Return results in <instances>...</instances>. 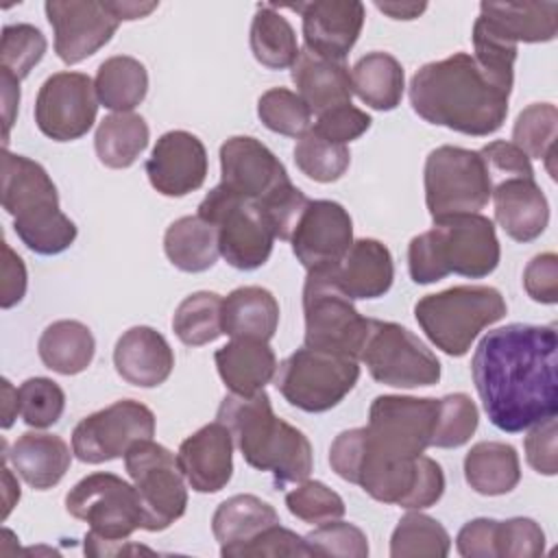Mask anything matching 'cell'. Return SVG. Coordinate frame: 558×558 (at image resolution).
I'll return each instance as SVG.
<instances>
[{"label":"cell","instance_id":"5","mask_svg":"<svg viewBox=\"0 0 558 558\" xmlns=\"http://www.w3.org/2000/svg\"><path fill=\"white\" fill-rule=\"evenodd\" d=\"M2 207L22 244L37 255H59L76 240V225L59 209L46 168L24 155L2 153Z\"/></svg>","mask_w":558,"mask_h":558},{"label":"cell","instance_id":"41","mask_svg":"<svg viewBox=\"0 0 558 558\" xmlns=\"http://www.w3.org/2000/svg\"><path fill=\"white\" fill-rule=\"evenodd\" d=\"M294 163L312 181L331 183L347 172L351 155L347 144L325 140L314 129H310L305 135L299 137L294 146Z\"/></svg>","mask_w":558,"mask_h":558},{"label":"cell","instance_id":"20","mask_svg":"<svg viewBox=\"0 0 558 558\" xmlns=\"http://www.w3.org/2000/svg\"><path fill=\"white\" fill-rule=\"evenodd\" d=\"M150 185L163 196H185L198 190L207 177V150L187 131L163 133L146 161Z\"/></svg>","mask_w":558,"mask_h":558},{"label":"cell","instance_id":"28","mask_svg":"<svg viewBox=\"0 0 558 558\" xmlns=\"http://www.w3.org/2000/svg\"><path fill=\"white\" fill-rule=\"evenodd\" d=\"M480 20L514 46L551 41L558 31V2H482Z\"/></svg>","mask_w":558,"mask_h":558},{"label":"cell","instance_id":"2","mask_svg":"<svg viewBox=\"0 0 558 558\" xmlns=\"http://www.w3.org/2000/svg\"><path fill=\"white\" fill-rule=\"evenodd\" d=\"M512 87L495 81L469 52L425 63L410 81V105L429 124L484 137L501 129Z\"/></svg>","mask_w":558,"mask_h":558},{"label":"cell","instance_id":"32","mask_svg":"<svg viewBox=\"0 0 558 558\" xmlns=\"http://www.w3.org/2000/svg\"><path fill=\"white\" fill-rule=\"evenodd\" d=\"M353 92L364 105L377 111H392L401 105L405 74L390 52H368L355 61L351 70Z\"/></svg>","mask_w":558,"mask_h":558},{"label":"cell","instance_id":"9","mask_svg":"<svg viewBox=\"0 0 558 558\" xmlns=\"http://www.w3.org/2000/svg\"><path fill=\"white\" fill-rule=\"evenodd\" d=\"M198 216L216 229L220 255L229 266L255 270L268 262L275 233L257 201L238 196L218 183L201 201Z\"/></svg>","mask_w":558,"mask_h":558},{"label":"cell","instance_id":"38","mask_svg":"<svg viewBox=\"0 0 558 558\" xmlns=\"http://www.w3.org/2000/svg\"><path fill=\"white\" fill-rule=\"evenodd\" d=\"M556 135H558V111L551 102H534L525 107L512 126V144L527 155V159L545 161L549 177L556 179L554 157H556Z\"/></svg>","mask_w":558,"mask_h":558},{"label":"cell","instance_id":"33","mask_svg":"<svg viewBox=\"0 0 558 558\" xmlns=\"http://www.w3.org/2000/svg\"><path fill=\"white\" fill-rule=\"evenodd\" d=\"M163 251L170 264L179 270L205 272L216 264L220 255L218 233L198 214L183 216L166 229Z\"/></svg>","mask_w":558,"mask_h":558},{"label":"cell","instance_id":"43","mask_svg":"<svg viewBox=\"0 0 558 558\" xmlns=\"http://www.w3.org/2000/svg\"><path fill=\"white\" fill-rule=\"evenodd\" d=\"M477 405L464 392H453L438 399V416L432 436V447L456 449L471 440L477 429Z\"/></svg>","mask_w":558,"mask_h":558},{"label":"cell","instance_id":"57","mask_svg":"<svg viewBox=\"0 0 558 558\" xmlns=\"http://www.w3.org/2000/svg\"><path fill=\"white\" fill-rule=\"evenodd\" d=\"M85 554L87 556H120V554H153V549L144 545H131L126 538L124 541H102L85 534Z\"/></svg>","mask_w":558,"mask_h":558},{"label":"cell","instance_id":"44","mask_svg":"<svg viewBox=\"0 0 558 558\" xmlns=\"http://www.w3.org/2000/svg\"><path fill=\"white\" fill-rule=\"evenodd\" d=\"M46 48V37L37 26L7 24L0 39V70H7L22 81L44 59Z\"/></svg>","mask_w":558,"mask_h":558},{"label":"cell","instance_id":"17","mask_svg":"<svg viewBox=\"0 0 558 558\" xmlns=\"http://www.w3.org/2000/svg\"><path fill=\"white\" fill-rule=\"evenodd\" d=\"M290 242L307 272L336 268L353 244V220L336 201H310Z\"/></svg>","mask_w":558,"mask_h":558},{"label":"cell","instance_id":"35","mask_svg":"<svg viewBox=\"0 0 558 558\" xmlns=\"http://www.w3.org/2000/svg\"><path fill=\"white\" fill-rule=\"evenodd\" d=\"M94 87L102 107L116 113H129L146 98L148 72L140 59L116 54L98 65Z\"/></svg>","mask_w":558,"mask_h":558},{"label":"cell","instance_id":"1","mask_svg":"<svg viewBox=\"0 0 558 558\" xmlns=\"http://www.w3.org/2000/svg\"><path fill=\"white\" fill-rule=\"evenodd\" d=\"M556 325L512 323L488 331L471 360L475 390L488 421L508 434L558 412Z\"/></svg>","mask_w":558,"mask_h":558},{"label":"cell","instance_id":"59","mask_svg":"<svg viewBox=\"0 0 558 558\" xmlns=\"http://www.w3.org/2000/svg\"><path fill=\"white\" fill-rule=\"evenodd\" d=\"M109 11L122 22V20H140L155 11L157 2H107Z\"/></svg>","mask_w":558,"mask_h":558},{"label":"cell","instance_id":"29","mask_svg":"<svg viewBox=\"0 0 558 558\" xmlns=\"http://www.w3.org/2000/svg\"><path fill=\"white\" fill-rule=\"evenodd\" d=\"M275 523H279V514L268 501L255 495H233L216 508L211 532L220 543V556L235 558L244 545Z\"/></svg>","mask_w":558,"mask_h":558},{"label":"cell","instance_id":"27","mask_svg":"<svg viewBox=\"0 0 558 558\" xmlns=\"http://www.w3.org/2000/svg\"><path fill=\"white\" fill-rule=\"evenodd\" d=\"M216 368L233 395H255L277 373L275 351L266 340L231 338L214 353Z\"/></svg>","mask_w":558,"mask_h":558},{"label":"cell","instance_id":"56","mask_svg":"<svg viewBox=\"0 0 558 558\" xmlns=\"http://www.w3.org/2000/svg\"><path fill=\"white\" fill-rule=\"evenodd\" d=\"M0 85H2V113H4V148L9 142V131L13 126L17 105H20V81L9 74L7 70H0Z\"/></svg>","mask_w":558,"mask_h":558},{"label":"cell","instance_id":"39","mask_svg":"<svg viewBox=\"0 0 558 558\" xmlns=\"http://www.w3.org/2000/svg\"><path fill=\"white\" fill-rule=\"evenodd\" d=\"M172 329L187 347H203L222 336V299L216 292H194L185 296L174 316Z\"/></svg>","mask_w":558,"mask_h":558},{"label":"cell","instance_id":"15","mask_svg":"<svg viewBox=\"0 0 558 558\" xmlns=\"http://www.w3.org/2000/svg\"><path fill=\"white\" fill-rule=\"evenodd\" d=\"M98 96L94 81L83 72L48 76L35 100L37 129L54 142L83 137L96 122Z\"/></svg>","mask_w":558,"mask_h":558},{"label":"cell","instance_id":"36","mask_svg":"<svg viewBox=\"0 0 558 558\" xmlns=\"http://www.w3.org/2000/svg\"><path fill=\"white\" fill-rule=\"evenodd\" d=\"M148 124L142 116L129 113H111L105 116L94 135V148L107 168L122 170L137 161V157L148 146Z\"/></svg>","mask_w":558,"mask_h":558},{"label":"cell","instance_id":"24","mask_svg":"<svg viewBox=\"0 0 558 558\" xmlns=\"http://www.w3.org/2000/svg\"><path fill=\"white\" fill-rule=\"evenodd\" d=\"M292 81L303 102L316 116L351 105L353 83L351 72L342 61H331L303 48L292 63Z\"/></svg>","mask_w":558,"mask_h":558},{"label":"cell","instance_id":"22","mask_svg":"<svg viewBox=\"0 0 558 558\" xmlns=\"http://www.w3.org/2000/svg\"><path fill=\"white\" fill-rule=\"evenodd\" d=\"M495 220L517 242L536 240L549 222V203L534 177H510L493 185Z\"/></svg>","mask_w":558,"mask_h":558},{"label":"cell","instance_id":"37","mask_svg":"<svg viewBox=\"0 0 558 558\" xmlns=\"http://www.w3.org/2000/svg\"><path fill=\"white\" fill-rule=\"evenodd\" d=\"M251 52L268 70H286L299 57L296 33L275 4H259L251 22Z\"/></svg>","mask_w":558,"mask_h":558},{"label":"cell","instance_id":"53","mask_svg":"<svg viewBox=\"0 0 558 558\" xmlns=\"http://www.w3.org/2000/svg\"><path fill=\"white\" fill-rule=\"evenodd\" d=\"M525 460L541 475L558 473V447H556V416L532 425L525 440Z\"/></svg>","mask_w":558,"mask_h":558},{"label":"cell","instance_id":"11","mask_svg":"<svg viewBox=\"0 0 558 558\" xmlns=\"http://www.w3.org/2000/svg\"><path fill=\"white\" fill-rule=\"evenodd\" d=\"M124 466L140 495L144 530L161 532L185 514L187 488L170 449L153 438L137 440L124 453Z\"/></svg>","mask_w":558,"mask_h":558},{"label":"cell","instance_id":"3","mask_svg":"<svg viewBox=\"0 0 558 558\" xmlns=\"http://www.w3.org/2000/svg\"><path fill=\"white\" fill-rule=\"evenodd\" d=\"M220 421L246 464L272 473L277 488L299 484L314 469V453L307 436L283 418L275 416L266 390L255 395H227L218 408Z\"/></svg>","mask_w":558,"mask_h":558},{"label":"cell","instance_id":"6","mask_svg":"<svg viewBox=\"0 0 558 558\" xmlns=\"http://www.w3.org/2000/svg\"><path fill=\"white\" fill-rule=\"evenodd\" d=\"M506 301L493 286H453L416 301L414 316L436 349L464 355L482 329L506 316Z\"/></svg>","mask_w":558,"mask_h":558},{"label":"cell","instance_id":"26","mask_svg":"<svg viewBox=\"0 0 558 558\" xmlns=\"http://www.w3.org/2000/svg\"><path fill=\"white\" fill-rule=\"evenodd\" d=\"M333 272L351 299H379L392 286L395 264L386 244L362 238L351 244Z\"/></svg>","mask_w":558,"mask_h":558},{"label":"cell","instance_id":"42","mask_svg":"<svg viewBox=\"0 0 558 558\" xmlns=\"http://www.w3.org/2000/svg\"><path fill=\"white\" fill-rule=\"evenodd\" d=\"M257 116L266 129L286 137H301L310 131L312 111L296 92L272 87L257 100Z\"/></svg>","mask_w":558,"mask_h":558},{"label":"cell","instance_id":"51","mask_svg":"<svg viewBox=\"0 0 558 558\" xmlns=\"http://www.w3.org/2000/svg\"><path fill=\"white\" fill-rule=\"evenodd\" d=\"M259 556H312V551L303 536L275 523L266 527L248 545H244L235 558H259Z\"/></svg>","mask_w":558,"mask_h":558},{"label":"cell","instance_id":"30","mask_svg":"<svg viewBox=\"0 0 558 558\" xmlns=\"http://www.w3.org/2000/svg\"><path fill=\"white\" fill-rule=\"evenodd\" d=\"M279 325V303L262 286H242L222 299V333L270 340Z\"/></svg>","mask_w":558,"mask_h":558},{"label":"cell","instance_id":"50","mask_svg":"<svg viewBox=\"0 0 558 558\" xmlns=\"http://www.w3.org/2000/svg\"><path fill=\"white\" fill-rule=\"evenodd\" d=\"M477 153L484 159L490 185H495L501 179H510V177H534L532 161L512 142L497 140V142L486 144Z\"/></svg>","mask_w":558,"mask_h":558},{"label":"cell","instance_id":"13","mask_svg":"<svg viewBox=\"0 0 558 558\" xmlns=\"http://www.w3.org/2000/svg\"><path fill=\"white\" fill-rule=\"evenodd\" d=\"M65 510L89 523V536L124 541L144 527V510L135 486L113 473H92L65 495Z\"/></svg>","mask_w":558,"mask_h":558},{"label":"cell","instance_id":"46","mask_svg":"<svg viewBox=\"0 0 558 558\" xmlns=\"http://www.w3.org/2000/svg\"><path fill=\"white\" fill-rule=\"evenodd\" d=\"M286 506L292 517L312 525L336 521L347 510L342 497L316 480L299 482V486L286 495Z\"/></svg>","mask_w":558,"mask_h":558},{"label":"cell","instance_id":"55","mask_svg":"<svg viewBox=\"0 0 558 558\" xmlns=\"http://www.w3.org/2000/svg\"><path fill=\"white\" fill-rule=\"evenodd\" d=\"M2 294H0V305L2 310H9L13 305H17L24 294H26V266L22 262V257L17 253H13V248L2 242Z\"/></svg>","mask_w":558,"mask_h":558},{"label":"cell","instance_id":"18","mask_svg":"<svg viewBox=\"0 0 558 558\" xmlns=\"http://www.w3.org/2000/svg\"><path fill=\"white\" fill-rule=\"evenodd\" d=\"M220 174L222 187L257 203L290 183L283 163L266 144L251 135L229 137L220 146Z\"/></svg>","mask_w":558,"mask_h":558},{"label":"cell","instance_id":"47","mask_svg":"<svg viewBox=\"0 0 558 558\" xmlns=\"http://www.w3.org/2000/svg\"><path fill=\"white\" fill-rule=\"evenodd\" d=\"M312 556H342V558H366L368 538L366 534L347 521H327L303 536Z\"/></svg>","mask_w":558,"mask_h":558},{"label":"cell","instance_id":"40","mask_svg":"<svg viewBox=\"0 0 558 558\" xmlns=\"http://www.w3.org/2000/svg\"><path fill=\"white\" fill-rule=\"evenodd\" d=\"M451 538L440 521L423 512H408L397 523L390 538L392 558H445Z\"/></svg>","mask_w":558,"mask_h":558},{"label":"cell","instance_id":"61","mask_svg":"<svg viewBox=\"0 0 558 558\" xmlns=\"http://www.w3.org/2000/svg\"><path fill=\"white\" fill-rule=\"evenodd\" d=\"M2 482H4V490H2V495H4V512H2V517L7 519L9 512H11V508H13V506L17 504V499H20V486L15 484V480H13L11 471L7 469V464H4V469H2Z\"/></svg>","mask_w":558,"mask_h":558},{"label":"cell","instance_id":"23","mask_svg":"<svg viewBox=\"0 0 558 558\" xmlns=\"http://www.w3.org/2000/svg\"><path fill=\"white\" fill-rule=\"evenodd\" d=\"M113 366L126 384L155 388L170 377L174 368V353L157 329L137 325L118 338Z\"/></svg>","mask_w":558,"mask_h":558},{"label":"cell","instance_id":"31","mask_svg":"<svg viewBox=\"0 0 558 558\" xmlns=\"http://www.w3.org/2000/svg\"><path fill=\"white\" fill-rule=\"evenodd\" d=\"M466 484L486 497L506 495L521 480L519 453L512 445L499 440H482L464 456Z\"/></svg>","mask_w":558,"mask_h":558},{"label":"cell","instance_id":"45","mask_svg":"<svg viewBox=\"0 0 558 558\" xmlns=\"http://www.w3.org/2000/svg\"><path fill=\"white\" fill-rule=\"evenodd\" d=\"M20 416L28 427L44 429L54 425L65 408L61 386L48 377H28L20 388Z\"/></svg>","mask_w":558,"mask_h":558},{"label":"cell","instance_id":"49","mask_svg":"<svg viewBox=\"0 0 558 558\" xmlns=\"http://www.w3.org/2000/svg\"><path fill=\"white\" fill-rule=\"evenodd\" d=\"M371 116L353 105H344V107H336L323 116H316L314 122V131L318 135H323L325 140H331L336 144H347L357 140L360 135H364L371 129Z\"/></svg>","mask_w":558,"mask_h":558},{"label":"cell","instance_id":"16","mask_svg":"<svg viewBox=\"0 0 558 558\" xmlns=\"http://www.w3.org/2000/svg\"><path fill=\"white\" fill-rule=\"evenodd\" d=\"M44 9L54 33V52L68 65L81 63L98 52L109 44L120 24L107 2L48 0Z\"/></svg>","mask_w":558,"mask_h":558},{"label":"cell","instance_id":"58","mask_svg":"<svg viewBox=\"0 0 558 558\" xmlns=\"http://www.w3.org/2000/svg\"><path fill=\"white\" fill-rule=\"evenodd\" d=\"M375 7L392 20H414L427 9L425 2H375Z\"/></svg>","mask_w":558,"mask_h":558},{"label":"cell","instance_id":"12","mask_svg":"<svg viewBox=\"0 0 558 558\" xmlns=\"http://www.w3.org/2000/svg\"><path fill=\"white\" fill-rule=\"evenodd\" d=\"M371 377L392 388L434 386L440 362L427 344L399 323L368 318V333L360 353Z\"/></svg>","mask_w":558,"mask_h":558},{"label":"cell","instance_id":"4","mask_svg":"<svg viewBox=\"0 0 558 558\" xmlns=\"http://www.w3.org/2000/svg\"><path fill=\"white\" fill-rule=\"evenodd\" d=\"M501 257L490 218L482 214H453L436 218L434 227L414 235L408 246V270L414 283H434L447 275L482 279Z\"/></svg>","mask_w":558,"mask_h":558},{"label":"cell","instance_id":"60","mask_svg":"<svg viewBox=\"0 0 558 558\" xmlns=\"http://www.w3.org/2000/svg\"><path fill=\"white\" fill-rule=\"evenodd\" d=\"M20 414V397L9 379H2V429H9Z\"/></svg>","mask_w":558,"mask_h":558},{"label":"cell","instance_id":"19","mask_svg":"<svg viewBox=\"0 0 558 558\" xmlns=\"http://www.w3.org/2000/svg\"><path fill=\"white\" fill-rule=\"evenodd\" d=\"M290 9L301 13L305 48L331 61L351 52L364 26V4L357 0H314Z\"/></svg>","mask_w":558,"mask_h":558},{"label":"cell","instance_id":"52","mask_svg":"<svg viewBox=\"0 0 558 558\" xmlns=\"http://www.w3.org/2000/svg\"><path fill=\"white\" fill-rule=\"evenodd\" d=\"M523 288L536 303H558V255L549 251L532 257L523 270Z\"/></svg>","mask_w":558,"mask_h":558},{"label":"cell","instance_id":"25","mask_svg":"<svg viewBox=\"0 0 558 558\" xmlns=\"http://www.w3.org/2000/svg\"><path fill=\"white\" fill-rule=\"evenodd\" d=\"M4 458L13 464L17 475L35 490L57 486L70 469L72 453L68 442L57 434L26 432L22 434Z\"/></svg>","mask_w":558,"mask_h":558},{"label":"cell","instance_id":"34","mask_svg":"<svg viewBox=\"0 0 558 558\" xmlns=\"http://www.w3.org/2000/svg\"><path fill=\"white\" fill-rule=\"evenodd\" d=\"M37 351L46 368L59 375H76L92 364L96 342L81 320H54L41 331Z\"/></svg>","mask_w":558,"mask_h":558},{"label":"cell","instance_id":"7","mask_svg":"<svg viewBox=\"0 0 558 558\" xmlns=\"http://www.w3.org/2000/svg\"><path fill=\"white\" fill-rule=\"evenodd\" d=\"M303 314L305 347L360 360L368 333V318L355 310L353 299L342 290L333 268L307 272Z\"/></svg>","mask_w":558,"mask_h":558},{"label":"cell","instance_id":"54","mask_svg":"<svg viewBox=\"0 0 558 558\" xmlns=\"http://www.w3.org/2000/svg\"><path fill=\"white\" fill-rule=\"evenodd\" d=\"M497 536V521L495 519H473L462 525L456 538L458 554L464 558H497L495 547Z\"/></svg>","mask_w":558,"mask_h":558},{"label":"cell","instance_id":"21","mask_svg":"<svg viewBox=\"0 0 558 558\" xmlns=\"http://www.w3.org/2000/svg\"><path fill=\"white\" fill-rule=\"evenodd\" d=\"M177 460L196 493H218L233 475V438L220 421L207 423L179 445Z\"/></svg>","mask_w":558,"mask_h":558},{"label":"cell","instance_id":"8","mask_svg":"<svg viewBox=\"0 0 558 558\" xmlns=\"http://www.w3.org/2000/svg\"><path fill=\"white\" fill-rule=\"evenodd\" d=\"M272 379L290 405L316 414L336 408L353 390L360 364L351 355L303 347L277 366Z\"/></svg>","mask_w":558,"mask_h":558},{"label":"cell","instance_id":"48","mask_svg":"<svg viewBox=\"0 0 558 558\" xmlns=\"http://www.w3.org/2000/svg\"><path fill=\"white\" fill-rule=\"evenodd\" d=\"M497 558H536L545 551L543 527L527 517L497 521Z\"/></svg>","mask_w":558,"mask_h":558},{"label":"cell","instance_id":"14","mask_svg":"<svg viewBox=\"0 0 558 558\" xmlns=\"http://www.w3.org/2000/svg\"><path fill=\"white\" fill-rule=\"evenodd\" d=\"M155 414L135 399H120L85 418L72 432V453L87 464L122 458L137 440L153 438Z\"/></svg>","mask_w":558,"mask_h":558},{"label":"cell","instance_id":"10","mask_svg":"<svg viewBox=\"0 0 558 558\" xmlns=\"http://www.w3.org/2000/svg\"><path fill=\"white\" fill-rule=\"evenodd\" d=\"M425 205L429 216L477 214L490 201V179L477 150L438 146L425 159Z\"/></svg>","mask_w":558,"mask_h":558}]
</instances>
